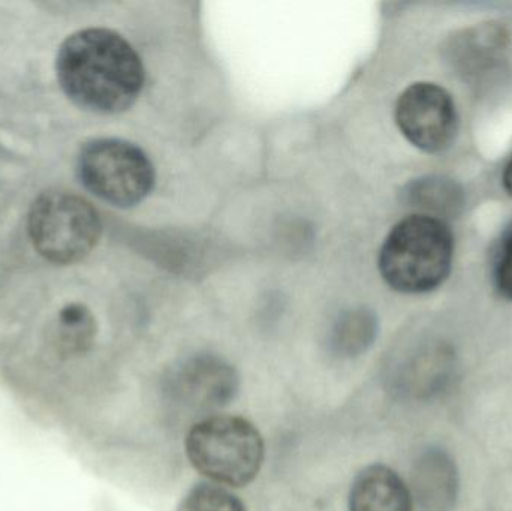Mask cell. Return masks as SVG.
Wrapping results in <instances>:
<instances>
[{"mask_svg":"<svg viewBox=\"0 0 512 511\" xmlns=\"http://www.w3.org/2000/svg\"><path fill=\"white\" fill-rule=\"evenodd\" d=\"M78 177L93 195L117 207L141 203L155 185L149 156L129 141L98 138L84 144L77 159Z\"/></svg>","mask_w":512,"mask_h":511,"instance_id":"cell-5","label":"cell"},{"mask_svg":"<svg viewBox=\"0 0 512 511\" xmlns=\"http://www.w3.org/2000/svg\"><path fill=\"white\" fill-rule=\"evenodd\" d=\"M192 467L215 485L245 488L258 477L265 444L245 417L216 414L192 426L185 441Z\"/></svg>","mask_w":512,"mask_h":511,"instance_id":"cell-3","label":"cell"},{"mask_svg":"<svg viewBox=\"0 0 512 511\" xmlns=\"http://www.w3.org/2000/svg\"><path fill=\"white\" fill-rule=\"evenodd\" d=\"M236 368L215 354H197L174 366L168 377V392L194 408L227 407L239 392Z\"/></svg>","mask_w":512,"mask_h":511,"instance_id":"cell-7","label":"cell"},{"mask_svg":"<svg viewBox=\"0 0 512 511\" xmlns=\"http://www.w3.org/2000/svg\"><path fill=\"white\" fill-rule=\"evenodd\" d=\"M504 188L512 197V158L511 161L508 162L507 168H505Z\"/></svg>","mask_w":512,"mask_h":511,"instance_id":"cell-15","label":"cell"},{"mask_svg":"<svg viewBox=\"0 0 512 511\" xmlns=\"http://www.w3.org/2000/svg\"><path fill=\"white\" fill-rule=\"evenodd\" d=\"M176 511H248L245 504L224 486L203 482L189 489Z\"/></svg>","mask_w":512,"mask_h":511,"instance_id":"cell-13","label":"cell"},{"mask_svg":"<svg viewBox=\"0 0 512 511\" xmlns=\"http://www.w3.org/2000/svg\"><path fill=\"white\" fill-rule=\"evenodd\" d=\"M495 279L499 294L505 299L512 300V233L502 248Z\"/></svg>","mask_w":512,"mask_h":511,"instance_id":"cell-14","label":"cell"},{"mask_svg":"<svg viewBox=\"0 0 512 511\" xmlns=\"http://www.w3.org/2000/svg\"><path fill=\"white\" fill-rule=\"evenodd\" d=\"M57 80L78 107L101 114L128 110L144 86L137 51L119 33L86 29L69 36L56 60Z\"/></svg>","mask_w":512,"mask_h":511,"instance_id":"cell-1","label":"cell"},{"mask_svg":"<svg viewBox=\"0 0 512 511\" xmlns=\"http://www.w3.org/2000/svg\"><path fill=\"white\" fill-rule=\"evenodd\" d=\"M378 335V320L366 308L349 309L343 312L331 327L330 348L336 356H361L369 350Z\"/></svg>","mask_w":512,"mask_h":511,"instance_id":"cell-9","label":"cell"},{"mask_svg":"<svg viewBox=\"0 0 512 511\" xmlns=\"http://www.w3.org/2000/svg\"><path fill=\"white\" fill-rule=\"evenodd\" d=\"M454 237L442 219L412 215L385 239L379 272L393 290L406 294L435 290L450 275Z\"/></svg>","mask_w":512,"mask_h":511,"instance_id":"cell-2","label":"cell"},{"mask_svg":"<svg viewBox=\"0 0 512 511\" xmlns=\"http://www.w3.org/2000/svg\"><path fill=\"white\" fill-rule=\"evenodd\" d=\"M396 122L408 141L427 153L448 149L459 128L453 98L435 83L409 86L397 99Z\"/></svg>","mask_w":512,"mask_h":511,"instance_id":"cell-6","label":"cell"},{"mask_svg":"<svg viewBox=\"0 0 512 511\" xmlns=\"http://www.w3.org/2000/svg\"><path fill=\"white\" fill-rule=\"evenodd\" d=\"M348 511H412L411 492L387 465H369L352 482Z\"/></svg>","mask_w":512,"mask_h":511,"instance_id":"cell-8","label":"cell"},{"mask_svg":"<svg viewBox=\"0 0 512 511\" xmlns=\"http://www.w3.org/2000/svg\"><path fill=\"white\" fill-rule=\"evenodd\" d=\"M508 35L504 27L496 24H484L465 33L459 39L460 60L466 66L489 65L496 53L504 50Z\"/></svg>","mask_w":512,"mask_h":511,"instance_id":"cell-12","label":"cell"},{"mask_svg":"<svg viewBox=\"0 0 512 511\" xmlns=\"http://www.w3.org/2000/svg\"><path fill=\"white\" fill-rule=\"evenodd\" d=\"M409 203L439 215H451L462 206V191L456 183L442 177H427L412 183Z\"/></svg>","mask_w":512,"mask_h":511,"instance_id":"cell-11","label":"cell"},{"mask_svg":"<svg viewBox=\"0 0 512 511\" xmlns=\"http://www.w3.org/2000/svg\"><path fill=\"white\" fill-rule=\"evenodd\" d=\"M96 326L92 311L83 303H69L57 317V345L68 356L86 353L95 342Z\"/></svg>","mask_w":512,"mask_h":511,"instance_id":"cell-10","label":"cell"},{"mask_svg":"<svg viewBox=\"0 0 512 511\" xmlns=\"http://www.w3.org/2000/svg\"><path fill=\"white\" fill-rule=\"evenodd\" d=\"M27 230L36 251L54 264H74L98 245L102 225L84 198L65 191L39 195L30 207Z\"/></svg>","mask_w":512,"mask_h":511,"instance_id":"cell-4","label":"cell"}]
</instances>
